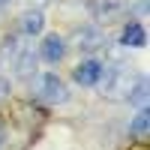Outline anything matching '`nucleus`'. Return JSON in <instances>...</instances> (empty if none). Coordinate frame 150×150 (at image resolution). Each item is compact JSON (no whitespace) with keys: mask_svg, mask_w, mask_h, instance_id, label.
Masks as SVG:
<instances>
[{"mask_svg":"<svg viewBox=\"0 0 150 150\" xmlns=\"http://www.w3.org/2000/svg\"><path fill=\"white\" fill-rule=\"evenodd\" d=\"M141 75H135V69L129 63H120V60H114V63L102 66V75H99L96 84H102V93L108 99H126L132 93V87L138 84Z\"/></svg>","mask_w":150,"mask_h":150,"instance_id":"f257e3e1","label":"nucleus"},{"mask_svg":"<svg viewBox=\"0 0 150 150\" xmlns=\"http://www.w3.org/2000/svg\"><path fill=\"white\" fill-rule=\"evenodd\" d=\"M36 93H39L45 102H51V105H63L66 99H69V90H66V84L57 78L54 72H45L36 78Z\"/></svg>","mask_w":150,"mask_h":150,"instance_id":"f03ea898","label":"nucleus"},{"mask_svg":"<svg viewBox=\"0 0 150 150\" xmlns=\"http://www.w3.org/2000/svg\"><path fill=\"white\" fill-rule=\"evenodd\" d=\"M123 9H126V6H123L120 0H90V15L99 24L114 21L117 15H123Z\"/></svg>","mask_w":150,"mask_h":150,"instance_id":"7ed1b4c3","label":"nucleus"},{"mask_svg":"<svg viewBox=\"0 0 150 150\" xmlns=\"http://www.w3.org/2000/svg\"><path fill=\"white\" fill-rule=\"evenodd\" d=\"M99 75H102V63H99V60H81V63L72 69L75 84H81V87H93L99 81Z\"/></svg>","mask_w":150,"mask_h":150,"instance_id":"20e7f679","label":"nucleus"},{"mask_svg":"<svg viewBox=\"0 0 150 150\" xmlns=\"http://www.w3.org/2000/svg\"><path fill=\"white\" fill-rule=\"evenodd\" d=\"M66 54V42H63V36H57V33H48L45 39H42V60L45 63H60Z\"/></svg>","mask_w":150,"mask_h":150,"instance_id":"39448f33","label":"nucleus"},{"mask_svg":"<svg viewBox=\"0 0 150 150\" xmlns=\"http://www.w3.org/2000/svg\"><path fill=\"white\" fill-rule=\"evenodd\" d=\"M120 45H126V48H144L147 45L144 24L141 21H129L126 27H123V33H120Z\"/></svg>","mask_w":150,"mask_h":150,"instance_id":"423d86ee","label":"nucleus"},{"mask_svg":"<svg viewBox=\"0 0 150 150\" xmlns=\"http://www.w3.org/2000/svg\"><path fill=\"white\" fill-rule=\"evenodd\" d=\"M102 45H105V36L96 27H84L75 36V48H78V51H96V48H102Z\"/></svg>","mask_w":150,"mask_h":150,"instance_id":"0eeeda50","label":"nucleus"},{"mask_svg":"<svg viewBox=\"0 0 150 150\" xmlns=\"http://www.w3.org/2000/svg\"><path fill=\"white\" fill-rule=\"evenodd\" d=\"M12 66H15V72L21 75V78L36 75V54H33V48H18V54H15V60H12Z\"/></svg>","mask_w":150,"mask_h":150,"instance_id":"6e6552de","label":"nucleus"},{"mask_svg":"<svg viewBox=\"0 0 150 150\" xmlns=\"http://www.w3.org/2000/svg\"><path fill=\"white\" fill-rule=\"evenodd\" d=\"M129 135L135 141H147L150 138V111L147 108H138V114H135L132 126H129Z\"/></svg>","mask_w":150,"mask_h":150,"instance_id":"1a4fd4ad","label":"nucleus"},{"mask_svg":"<svg viewBox=\"0 0 150 150\" xmlns=\"http://www.w3.org/2000/svg\"><path fill=\"white\" fill-rule=\"evenodd\" d=\"M42 27H45V15H42L39 9H30V12L21 15V30L27 33V36H39Z\"/></svg>","mask_w":150,"mask_h":150,"instance_id":"9d476101","label":"nucleus"},{"mask_svg":"<svg viewBox=\"0 0 150 150\" xmlns=\"http://www.w3.org/2000/svg\"><path fill=\"white\" fill-rule=\"evenodd\" d=\"M126 99L132 105H138V108H147V78H138V84L132 87V93Z\"/></svg>","mask_w":150,"mask_h":150,"instance_id":"9b49d317","label":"nucleus"},{"mask_svg":"<svg viewBox=\"0 0 150 150\" xmlns=\"http://www.w3.org/2000/svg\"><path fill=\"white\" fill-rule=\"evenodd\" d=\"M6 96H9V81L3 78V75H0V102H3Z\"/></svg>","mask_w":150,"mask_h":150,"instance_id":"f8f14e48","label":"nucleus"},{"mask_svg":"<svg viewBox=\"0 0 150 150\" xmlns=\"http://www.w3.org/2000/svg\"><path fill=\"white\" fill-rule=\"evenodd\" d=\"M129 150H150V141H135Z\"/></svg>","mask_w":150,"mask_h":150,"instance_id":"ddd939ff","label":"nucleus"},{"mask_svg":"<svg viewBox=\"0 0 150 150\" xmlns=\"http://www.w3.org/2000/svg\"><path fill=\"white\" fill-rule=\"evenodd\" d=\"M3 3H9V0H0V6H3Z\"/></svg>","mask_w":150,"mask_h":150,"instance_id":"4468645a","label":"nucleus"}]
</instances>
